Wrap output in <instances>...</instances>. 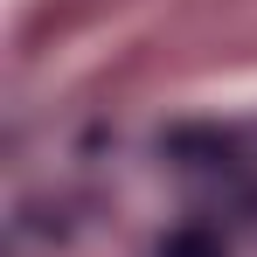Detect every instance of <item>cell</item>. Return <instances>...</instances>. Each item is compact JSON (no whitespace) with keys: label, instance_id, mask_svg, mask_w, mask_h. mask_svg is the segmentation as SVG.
Here are the masks:
<instances>
[{"label":"cell","instance_id":"obj_1","mask_svg":"<svg viewBox=\"0 0 257 257\" xmlns=\"http://www.w3.org/2000/svg\"><path fill=\"white\" fill-rule=\"evenodd\" d=\"M160 257H222V236H202V229H174V236H160Z\"/></svg>","mask_w":257,"mask_h":257}]
</instances>
